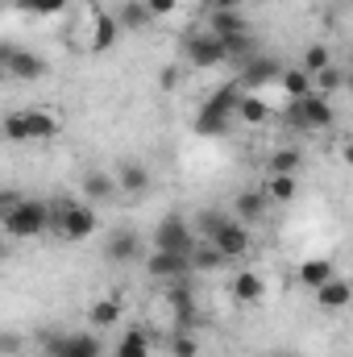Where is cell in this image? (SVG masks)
I'll return each instance as SVG.
<instances>
[{"label": "cell", "mask_w": 353, "mask_h": 357, "mask_svg": "<svg viewBox=\"0 0 353 357\" xmlns=\"http://www.w3.org/2000/svg\"><path fill=\"white\" fill-rule=\"evenodd\" d=\"M241 100H246V88H241L237 79H233V84H220V88L200 104L195 133H200V137H225L229 125H233V116H237V108H241Z\"/></svg>", "instance_id": "cell-1"}, {"label": "cell", "mask_w": 353, "mask_h": 357, "mask_svg": "<svg viewBox=\"0 0 353 357\" xmlns=\"http://www.w3.org/2000/svg\"><path fill=\"white\" fill-rule=\"evenodd\" d=\"M0 225H4L8 237H17V241H33V237H42V233L54 225V204H46V199H21L13 212L0 216Z\"/></svg>", "instance_id": "cell-2"}, {"label": "cell", "mask_w": 353, "mask_h": 357, "mask_svg": "<svg viewBox=\"0 0 353 357\" xmlns=\"http://www.w3.org/2000/svg\"><path fill=\"white\" fill-rule=\"evenodd\" d=\"M4 137L8 142H50V137H59V121L42 108L8 112L4 116Z\"/></svg>", "instance_id": "cell-3"}, {"label": "cell", "mask_w": 353, "mask_h": 357, "mask_svg": "<svg viewBox=\"0 0 353 357\" xmlns=\"http://www.w3.org/2000/svg\"><path fill=\"white\" fill-rule=\"evenodd\" d=\"M96 208L91 204H80V199H63V204H54V233L63 237V241H88L91 233H96Z\"/></svg>", "instance_id": "cell-4"}, {"label": "cell", "mask_w": 353, "mask_h": 357, "mask_svg": "<svg viewBox=\"0 0 353 357\" xmlns=\"http://www.w3.org/2000/svg\"><path fill=\"white\" fill-rule=\"evenodd\" d=\"M287 125L299 129V133H320V129H329V125H333V104H329V96H324V91H312V96H303V100H291Z\"/></svg>", "instance_id": "cell-5"}, {"label": "cell", "mask_w": 353, "mask_h": 357, "mask_svg": "<svg viewBox=\"0 0 353 357\" xmlns=\"http://www.w3.org/2000/svg\"><path fill=\"white\" fill-rule=\"evenodd\" d=\"M154 250H167V254H195V245H200V233H195V225L191 220H183L179 212L171 216H163L158 220V229H154V241H150Z\"/></svg>", "instance_id": "cell-6"}, {"label": "cell", "mask_w": 353, "mask_h": 357, "mask_svg": "<svg viewBox=\"0 0 353 357\" xmlns=\"http://www.w3.org/2000/svg\"><path fill=\"white\" fill-rule=\"evenodd\" d=\"M183 54H187V63H191L195 71H216V67L229 63V46H225V38H216L212 29L191 33V38L183 42Z\"/></svg>", "instance_id": "cell-7"}, {"label": "cell", "mask_w": 353, "mask_h": 357, "mask_svg": "<svg viewBox=\"0 0 353 357\" xmlns=\"http://www.w3.org/2000/svg\"><path fill=\"white\" fill-rule=\"evenodd\" d=\"M0 67H4V75H8V79H21V84L46 79V71H50V63H46L42 54L21 50V46H4V50H0Z\"/></svg>", "instance_id": "cell-8"}, {"label": "cell", "mask_w": 353, "mask_h": 357, "mask_svg": "<svg viewBox=\"0 0 353 357\" xmlns=\"http://www.w3.org/2000/svg\"><path fill=\"white\" fill-rule=\"evenodd\" d=\"M283 63L274 59V54H258V59H250L246 67H237V84L246 91H258V88H270V84H278L283 79Z\"/></svg>", "instance_id": "cell-9"}, {"label": "cell", "mask_w": 353, "mask_h": 357, "mask_svg": "<svg viewBox=\"0 0 353 357\" xmlns=\"http://www.w3.org/2000/svg\"><path fill=\"white\" fill-rule=\"evenodd\" d=\"M146 274L171 287V282H187V274H195V270H191V258H187V254H167V250H154V254L146 258Z\"/></svg>", "instance_id": "cell-10"}, {"label": "cell", "mask_w": 353, "mask_h": 357, "mask_svg": "<svg viewBox=\"0 0 353 357\" xmlns=\"http://www.w3.org/2000/svg\"><path fill=\"white\" fill-rule=\"evenodd\" d=\"M167 303H171V312H175V328H187V333H195V328H200L195 295H191V287H187V282H171V287H167Z\"/></svg>", "instance_id": "cell-11"}, {"label": "cell", "mask_w": 353, "mask_h": 357, "mask_svg": "<svg viewBox=\"0 0 353 357\" xmlns=\"http://www.w3.org/2000/svg\"><path fill=\"white\" fill-rule=\"evenodd\" d=\"M212 245H216L225 258H241V254H250V225H241L237 216H229V225L212 237Z\"/></svg>", "instance_id": "cell-12"}, {"label": "cell", "mask_w": 353, "mask_h": 357, "mask_svg": "<svg viewBox=\"0 0 353 357\" xmlns=\"http://www.w3.org/2000/svg\"><path fill=\"white\" fill-rule=\"evenodd\" d=\"M50 357H100V337L91 333H67L50 341Z\"/></svg>", "instance_id": "cell-13"}, {"label": "cell", "mask_w": 353, "mask_h": 357, "mask_svg": "<svg viewBox=\"0 0 353 357\" xmlns=\"http://www.w3.org/2000/svg\"><path fill=\"white\" fill-rule=\"evenodd\" d=\"M104 254H108V262H117V266H129V262H137V258H142V237H137L133 229H117V233L108 237Z\"/></svg>", "instance_id": "cell-14"}, {"label": "cell", "mask_w": 353, "mask_h": 357, "mask_svg": "<svg viewBox=\"0 0 353 357\" xmlns=\"http://www.w3.org/2000/svg\"><path fill=\"white\" fill-rule=\"evenodd\" d=\"M266 208H270V195L262 191H241L237 199H233V216L241 220V225H258V220H266Z\"/></svg>", "instance_id": "cell-15"}, {"label": "cell", "mask_w": 353, "mask_h": 357, "mask_svg": "<svg viewBox=\"0 0 353 357\" xmlns=\"http://www.w3.org/2000/svg\"><path fill=\"white\" fill-rule=\"evenodd\" d=\"M229 291H233L237 303H258V299L266 295V278L258 274V270H237L233 282H229Z\"/></svg>", "instance_id": "cell-16"}, {"label": "cell", "mask_w": 353, "mask_h": 357, "mask_svg": "<svg viewBox=\"0 0 353 357\" xmlns=\"http://www.w3.org/2000/svg\"><path fill=\"white\" fill-rule=\"evenodd\" d=\"M316 303H320L324 312H341V307H350L353 303V282H345V278H329V282L316 291Z\"/></svg>", "instance_id": "cell-17"}, {"label": "cell", "mask_w": 353, "mask_h": 357, "mask_svg": "<svg viewBox=\"0 0 353 357\" xmlns=\"http://www.w3.org/2000/svg\"><path fill=\"white\" fill-rule=\"evenodd\" d=\"M295 278H299V287H308V291H320L329 278H337V270H333V262H329V258H308V262H299Z\"/></svg>", "instance_id": "cell-18"}, {"label": "cell", "mask_w": 353, "mask_h": 357, "mask_svg": "<svg viewBox=\"0 0 353 357\" xmlns=\"http://www.w3.org/2000/svg\"><path fill=\"white\" fill-rule=\"evenodd\" d=\"M117 33H121V21L112 13H96L91 17V50H112L117 46Z\"/></svg>", "instance_id": "cell-19"}, {"label": "cell", "mask_w": 353, "mask_h": 357, "mask_svg": "<svg viewBox=\"0 0 353 357\" xmlns=\"http://www.w3.org/2000/svg\"><path fill=\"white\" fill-rule=\"evenodd\" d=\"M208 29L216 33V38H241V33H250V25H246V17L237 13V8H229V13H212L208 17Z\"/></svg>", "instance_id": "cell-20"}, {"label": "cell", "mask_w": 353, "mask_h": 357, "mask_svg": "<svg viewBox=\"0 0 353 357\" xmlns=\"http://www.w3.org/2000/svg\"><path fill=\"white\" fill-rule=\"evenodd\" d=\"M117 191H121V183H117V175H108V171H88V175H84V195H88V204L112 199Z\"/></svg>", "instance_id": "cell-21"}, {"label": "cell", "mask_w": 353, "mask_h": 357, "mask_svg": "<svg viewBox=\"0 0 353 357\" xmlns=\"http://www.w3.org/2000/svg\"><path fill=\"white\" fill-rule=\"evenodd\" d=\"M270 175H299V167H303V150L299 146H283V150H274L270 154Z\"/></svg>", "instance_id": "cell-22"}, {"label": "cell", "mask_w": 353, "mask_h": 357, "mask_svg": "<svg viewBox=\"0 0 353 357\" xmlns=\"http://www.w3.org/2000/svg\"><path fill=\"white\" fill-rule=\"evenodd\" d=\"M278 88L287 91L291 100H303V96H312V91H316V79H312V75H308L303 67H291V71H283Z\"/></svg>", "instance_id": "cell-23"}, {"label": "cell", "mask_w": 353, "mask_h": 357, "mask_svg": "<svg viewBox=\"0 0 353 357\" xmlns=\"http://www.w3.org/2000/svg\"><path fill=\"white\" fill-rule=\"evenodd\" d=\"M117 21H121V29H133V33H137V29H146V25L154 21V13L146 8V0H125Z\"/></svg>", "instance_id": "cell-24"}, {"label": "cell", "mask_w": 353, "mask_h": 357, "mask_svg": "<svg viewBox=\"0 0 353 357\" xmlns=\"http://www.w3.org/2000/svg\"><path fill=\"white\" fill-rule=\"evenodd\" d=\"M117 183H121V191H129V195H142V191L150 187V171H146L142 162H125V167L117 171Z\"/></svg>", "instance_id": "cell-25"}, {"label": "cell", "mask_w": 353, "mask_h": 357, "mask_svg": "<svg viewBox=\"0 0 353 357\" xmlns=\"http://www.w3.org/2000/svg\"><path fill=\"white\" fill-rule=\"evenodd\" d=\"M225 262H229V258H225V254H220V250H216L212 241H200V245H195V254H191V270H195V274L220 270Z\"/></svg>", "instance_id": "cell-26"}, {"label": "cell", "mask_w": 353, "mask_h": 357, "mask_svg": "<svg viewBox=\"0 0 353 357\" xmlns=\"http://www.w3.org/2000/svg\"><path fill=\"white\" fill-rule=\"evenodd\" d=\"M112 357H150V337H146L142 328H129V333L117 341Z\"/></svg>", "instance_id": "cell-27"}, {"label": "cell", "mask_w": 353, "mask_h": 357, "mask_svg": "<svg viewBox=\"0 0 353 357\" xmlns=\"http://www.w3.org/2000/svg\"><path fill=\"white\" fill-rule=\"evenodd\" d=\"M225 46H229V63H233V67H246L250 59H258V54H262V50H258V42H254V33H241V38H229Z\"/></svg>", "instance_id": "cell-28"}, {"label": "cell", "mask_w": 353, "mask_h": 357, "mask_svg": "<svg viewBox=\"0 0 353 357\" xmlns=\"http://www.w3.org/2000/svg\"><path fill=\"white\" fill-rule=\"evenodd\" d=\"M225 225H229V212H220V208H204V212L195 216V233H200V241H212Z\"/></svg>", "instance_id": "cell-29"}, {"label": "cell", "mask_w": 353, "mask_h": 357, "mask_svg": "<svg viewBox=\"0 0 353 357\" xmlns=\"http://www.w3.org/2000/svg\"><path fill=\"white\" fill-rule=\"evenodd\" d=\"M295 191H299V178L295 175H270L266 178V195H270L274 204H291Z\"/></svg>", "instance_id": "cell-30"}, {"label": "cell", "mask_w": 353, "mask_h": 357, "mask_svg": "<svg viewBox=\"0 0 353 357\" xmlns=\"http://www.w3.org/2000/svg\"><path fill=\"white\" fill-rule=\"evenodd\" d=\"M237 116H241L246 125H266V116H270V104H266L262 96H254V91H246V100H241V108H237Z\"/></svg>", "instance_id": "cell-31"}, {"label": "cell", "mask_w": 353, "mask_h": 357, "mask_svg": "<svg viewBox=\"0 0 353 357\" xmlns=\"http://www.w3.org/2000/svg\"><path fill=\"white\" fill-rule=\"evenodd\" d=\"M88 316H91V324H96V328H112V324L121 320V303H117V299H96Z\"/></svg>", "instance_id": "cell-32"}, {"label": "cell", "mask_w": 353, "mask_h": 357, "mask_svg": "<svg viewBox=\"0 0 353 357\" xmlns=\"http://www.w3.org/2000/svg\"><path fill=\"white\" fill-rule=\"evenodd\" d=\"M21 13H33V17H54V13H63L71 0H13Z\"/></svg>", "instance_id": "cell-33"}, {"label": "cell", "mask_w": 353, "mask_h": 357, "mask_svg": "<svg viewBox=\"0 0 353 357\" xmlns=\"http://www.w3.org/2000/svg\"><path fill=\"white\" fill-rule=\"evenodd\" d=\"M312 79H316V91H324V96L345 88V71H341V67H324V71H316Z\"/></svg>", "instance_id": "cell-34"}, {"label": "cell", "mask_w": 353, "mask_h": 357, "mask_svg": "<svg viewBox=\"0 0 353 357\" xmlns=\"http://www.w3.org/2000/svg\"><path fill=\"white\" fill-rule=\"evenodd\" d=\"M171 354H175V357H195V354H200V341H195V333L175 328V337H171Z\"/></svg>", "instance_id": "cell-35"}, {"label": "cell", "mask_w": 353, "mask_h": 357, "mask_svg": "<svg viewBox=\"0 0 353 357\" xmlns=\"http://www.w3.org/2000/svg\"><path fill=\"white\" fill-rule=\"evenodd\" d=\"M324 67H333L329 46H308V54H303V71H308V75H316V71H324Z\"/></svg>", "instance_id": "cell-36"}, {"label": "cell", "mask_w": 353, "mask_h": 357, "mask_svg": "<svg viewBox=\"0 0 353 357\" xmlns=\"http://www.w3.org/2000/svg\"><path fill=\"white\" fill-rule=\"evenodd\" d=\"M146 8L154 17H171V13H179V0H146Z\"/></svg>", "instance_id": "cell-37"}, {"label": "cell", "mask_w": 353, "mask_h": 357, "mask_svg": "<svg viewBox=\"0 0 353 357\" xmlns=\"http://www.w3.org/2000/svg\"><path fill=\"white\" fill-rule=\"evenodd\" d=\"M21 199H25V195H17V191H0V216H4V212H13Z\"/></svg>", "instance_id": "cell-38"}, {"label": "cell", "mask_w": 353, "mask_h": 357, "mask_svg": "<svg viewBox=\"0 0 353 357\" xmlns=\"http://www.w3.org/2000/svg\"><path fill=\"white\" fill-rule=\"evenodd\" d=\"M158 84H163L167 91H171V88H179V71H175V67H163V75H158Z\"/></svg>", "instance_id": "cell-39"}, {"label": "cell", "mask_w": 353, "mask_h": 357, "mask_svg": "<svg viewBox=\"0 0 353 357\" xmlns=\"http://www.w3.org/2000/svg\"><path fill=\"white\" fill-rule=\"evenodd\" d=\"M212 4V13H229V8H241L246 0H208Z\"/></svg>", "instance_id": "cell-40"}, {"label": "cell", "mask_w": 353, "mask_h": 357, "mask_svg": "<svg viewBox=\"0 0 353 357\" xmlns=\"http://www.w3.org/2000/svg\"><path fill=\"white\" fill-rule=\"evenodd\" d=\"M341 158H345V162L353 167V142H345V150H341Z\"/></svg>", "instance_id": "cell-41"}, {"label": "cell", "mask_w": 353, "mask_h": 357, "mask_svg": "<svg viewBox=\"0 0 353 357\" xmlns=\"http://www.w3.org/2000/svg\"><path fill=\"white\" fill-rule=\"evenodd\" d=\"M345 88H350V91H353V71H345Z\"/></svg>", "instance_id": "cell-42"}]
</instances>
